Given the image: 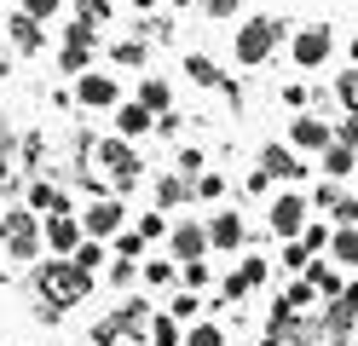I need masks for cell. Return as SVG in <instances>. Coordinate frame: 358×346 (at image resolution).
Masks as SVG:
<instances>
[{
    "label": "cell",
    "mask_w": 358,
    "mask_h": 346,
    "mask_svg": "<svg viewBox=\"0 0 358 346\" xmlns=\"http://www.w3.org/2000/svg\"><path fill=\"white\" fill-rule=\"evenodd\" d=\"M35 289L47 300V312H58V306H76V300L93 294V271L76 266V254H58V260H47L35 271Z\"/></svg>",
    "instance_id": "6da1fadb"
},
{
    "label": "cell",
    "mask_w": 358,
    "mask_h": 346,
    "mask_svg": "<svg viewBox=\"0 0 358 346\" xmlns=\"http://www.w3.org/2000/svg\"><path fill=\"white\" fill-rule=\"evenodd\" d=\"M278 41H283V23H278V17H249V23H237L231 52H237L243 69H260L266 58L278 52Z\"/></svg>",
    "instance_id": "7a4b0ae2"
},
{
    "label": "cell",
    "mask_w": 358,
    "mask_h": 346,
    "mask_svg": "<svg viewBox=\"0 0 358 346\" xmlns=\"http://www.w3.org/2000/svg\"><path fill=\"white\" fill-rule=\"evenodd\" d=\"M93 161H99V168H104L110 179L122 185V191H133V185H139V173H145L139 150H133L122 133H116V138H99V145H93Z\"/></svg>",
    "instance_id": "3957f363"
},
{
    "label": "cell",
    "mask_w": 358,
    "mask_h": 346,
    "mask_svg": "<svg viewBox=\"0 0 358 346\" xmlns=\"http://www.w3.org/2000/svg\"><path fill=\"white\" fill-rule=\"evenodd\" d=\"M41 237H47V231L35 225V214H29V208H12V214L0 219V248H6L12 260H29V254L41 248Z\"/></svg>",
    "instance_id": "277c9868"
},
{
    "label": "cell",
    "mask_w": 358,
    "mask_h": 346,
    "mask_svg": "<svg viewBox=\"0 0 358 346\" xmlns=\"http://www.w3.org/2000/svg\"><path fill=\"white\" fill-rule=\"evenodd\" d=\"M335 52V35H329V23H301L295 41H289V58H295L301 69H324Z\"/></svg>",
    "instance_id": "5b68a950"
},
{
    "label": "cell",
    "mask_w": 358,
    "mask_h": 346,
    "mask_svg": "<svg viewBox=\"0 0 358 346\" xmlns=\"http://www.w3.org/2000/svg\"><path fill=\"white\" fill-rule=\"evenodd\" d=\"M76 104H87V110H116V104H122V81L104 75V69H81V75H76Z\"/></svg>",
    "instance_id": "8992f818"
},
{
    "label": "cell",
    "mask_w": 358,
    "mask_h": 346,
    "mask_svg": "<svg viewBox=\"0 0 358 346\" xmlns=\"http://www.w3.org/2000/svg\"><path fill=\"white\" fill-rule=\"evenodd\" d=\"M122 202L116 196H99V202H87L81 208V225H87V237H122Z\"/></svg>",
    "instance_id": "52a82bcc"
},
{
    "label": "cell",
    "mask_w": 358,
    "mask_h": 346,
    "mask_svg": "<svg viewBox=\"0 0 358 346\" xmlns=\"http://www.w3.org/2000/svg\"><path fill=\"white\" fill-rule=\"evenodd\" d=\"M266 219H272L278 237H301V231H306V196H301V191H283Z\"/></svg>",
    "instance_id": "ba28073f"
},
{
    "label": "cell",
    "mask_w": 358,
    "mask_h": 346,
    "mask_svg": "<svg viewBox=\"0 0 358 346\" xmlns=\"http://www.w3.org/2000/svg\"><path fill=\"white\" fill-rule=\"evenodd\" d=\"M81 243H87V225L76 219V208H70V214H52V219H47V248H52V254H76Z\"/></svg>",
    "instance_id": "9c48e42d"
},
{
    "label": "cell",
    "mask_w": 358,
    "mask_h": 346,
    "mask_svg": "<svg viewBox=\"0 0 358 346\" xmlns=\"http://www.w3.org/2000/svg\"><path fill=\"white\" fill-rule=\"evenodd\" d=\"M168 248L179 254V260H203V254L214 248V243H208V225H196V219H179V225H173V237H168Z\"/></svg>",
    "instance_id": "30bf717a"
},
{
    "label": "cell",
    "mask_w": 358,
    "mask_h": 346,
    "mask_svg": "<svg viewBox=\"0 0 358 346\" xmlns=\"http://www.w3.org/2000/svg\"><path fill=\"white\" fill-rule=\"evenodd\" d=\"M289 145H295V150H318V156H324V150L335 145V133L318 122V115H295V122H289Z\"/></svg>",
    "instance_id": "8fae6325"
},
{
    "label": "cell",
    "mask_w": 358,
    "mask_h": 346,
    "mask_svg": "<svg viewBox=\"0 0 358 346\" xmlns=\"http://www.w3.org/2000/svg\"><path fill=\"white\" fill-rule=\"evenodd\" d=\"M260 168L272 179H306V161L295 156V145H266L260 150Z\"/></svg>",
    "instance_id": "7c38bea8"
},
{
    "label": "cell",
    "mask_w": 358,
    "mask_h": 346,
    "mask_svg": "<svg viewBox=\"0 0 358 346\" xmlns=\"http://www.w3.org/2000/svg\"><path fill=\"white\" fill-rule=\"evenodd\" d=\"M208 243H214L220 254L243 248V214H237V208H220V214L208 219Z\"/></svg>",
    "instance_id": "4fadbf2b"
},
{
    "label": "cell",
    "mask_w": 358,
    "mask_h": 346,
    "mask_svg": "<svg viewBox=\"0 0 358 346\" xmlns=\"http://www.w3.org/2000/svg\"><path fill=\"white\" fill-rule=\"evenodd\" d=\"M150 127H156V110H150V104H139V99L116 104V133H122V138H139V133H150Z\"/></svg>",
    "instance_id": "5bb4252c"
},
{
    "label": "cell",
    "mask_w": 358,
    "mask_h": 346,
    "mask_svg": "<svg viewBox=\"0 0 358 346\" xmlns=\"http://www.w3.org/2000/svg\"><path fill=\"white\" fill-rule=\"evenodd\" d=\"M191 196H196V185H185V173H162L156 179V208H179Z\"/></svg>",
    "instance_id": "9a60e30c"
},
{
    "label": "cell",
    "mask_w": 358,
    "mask_h": 346,
    "mask_svg": "<svg viewBox=\"0 0 358 346\" xmlns=\"http://www.w3.org/2000/svg\"><path fill=\"white\" fill-rule=\"evenodd\" d=\"M318 161H324V173H329V179H347V173H358V150H352V145H341V138H335V145H329Z\"/></svg>",
    "instance_id": "2e32d148"
},
{
    "label": "cell",
    "mask_w": 358,
    "mask_h": 346,
    "mask_svg": "<svg viewBox=\"0 0 358 346\" xmlns=\"http://www.w3.org/2000/svg\"><path fill=\"white\" fill-rule=\"evenodd\" d=\"M139 104H150L156 115H168V110H173V87H168V75H145V81H139Z\"/></svg>",
    "instance_id": "e0dca14e"
},
{
    "label": "cell",
    "mask_w": 358,
    "mask_h": 346,
    "mask_svg": "<svg viewBox=\"0 0 358 346\" xmlns=\"http://www.w3.org/2000/svg\"><path fill=\"white\" fill-rule=\"evenodd\" d=\"M12 41H17V52H41V17L17 12L12 17Z\"/></svg>",
    "instance_id": "ac0fdd59"
},
{
    "label": "cell",
    "mask_w": 358,
    "mask_h": 346,
    "mask_svg": "<svg viewBox=\"0 0 358 346\" xmlns=\"http://www.w3.org/2000/svg\"><path fill=\"white\" fill-rule=\"evenodd\" d=\"M29 208H47V214H70V196L58 191V185H29Z\"/></svg>",
    "instance_id": "d6986e66"
},
{
    "label": "cell",
    "mask_w": 358,
    "mask_h": 346,
    "mask_svg": "<svg viewBox=\"0 0 358 346\" xmlns=\"http://www.w3.org/2000/svg\"><path fill=\"white\" fill-rule=\"evenodd\" d=\"M306 277H312V289L329 294V300H341V294H347V283H341V277H335V266H324V260H312V266H306Z\"/></svg>",
    "instance_id": "ffe728a7"
},
{
    "label": "cell",
    "mask_w": 358,
    "mask_h": 346,
    "mask_svg": "<svg viewBox=\"0 0 358 346\" xmlns=\"http://www.w3.org/2000/svg\"><path fill=\"white\" fill-rule=\"evenodd\" d=\"M329 260H341V266H358V225H341L329 237Z\"/></svg>",
    "instance_id": "44dd1931"
},
{
    "label": "cell",
    "mask_w": 358,
    "mask_h": 346,
    "mask_svg": "<svg viewBox=\"0 0 358 346\" xmlns=\"http://www.w3.org/2000/svg\"><path fill=\"white\" fill-rule=\"evenodd\" d=\"M185 75H191L196 87H220V69H214L208 52H191V58H185Z\"/></svg>",
    "instance_id": "7402d4cb"
},
{
    "label": "cell",
    "mask_w": 358,
    "mask_h": 346,
    "mask_svg": "<svg viewBox=\"0 0 358 346\" xmlns=\"http://www.w3.org/2000/svg\"><path fill=\"white\" fill-rule=\"evenodd\" d=\"M335 99H341V110H347V115H358V64L335 75Z\"/></svg>",
    "instance_id": "603a6c76"
},
{
    "label": "cell",
    "mask_w": 358,
    "mask_h": 346,
    "mask_svg": "<svg viewBox=\"0 0 358 346\" xmlns=\"http://www.w3.org/2000/svg\"><path fill=\"white\" fill-rule=\"evenodd\" d=\"M70 75H81L87 64H93V41H64V58H58Z\"/></svg>",
    "instance_id": "cb8c5ba5"
},
{
    "label": "cell",
    "mask_w": 358,
    "mask_h": 346,
    "mask_svg": "<svg viewBox=\"0 0 358 346\" xmlns=\"http://www.w3.org/2000/svg\"><path fill=\"white\" fill-rule=\"evenodd\" d=\"M150 340H156V346H185V335H179V317L162 312V317L150 323Z\"/></svg>",
    "instance_id": "d4e9b609"
},
{
    "label": "cell",
    "mask_w": 358,
    "mask_h": 346,
    "mask_svg": "<svg viewBox=\"0 0 358 346\" xmlns=\"http://www.w3.org/2000/svg\"><path fill=\"white\" fill-rule=\"evenodd\" d=\"M110 58H116L122 69H145V41H116V46H110Z\"/></svg>",
    "instance_id": "484cf974"
},
{
    "label": "cell",
    "mask_w": 358,
    "mask_h": 346,
    "mask_svg": "<svg viewBox=\"0 0 358 346\" xmlns=\"http://www.w3.org/2000/svg\"><path fill=\"white\" fill-rule=\"evenodd\" d=\"M173 173H185V179H196V173H208V161H203V150H179V156H173Z\"/></svg>",
    "instance_id": "4316f807"
},
{
    "label": "cell",
    "mask_w": 358,
    "mask_h": 346,
    "mask_svg": "<svg viewBox=\"0 0 358 346\" xmlns=\"http://www.w3.org/2000/svg\"><path fill=\"white\" fill-rule=\"evenodd\" d=\"M76 266H87V271H99V266H104V243H99V237H87V243L76 248Z\"/></svg>",
    "instance_id": "83f0119b"
},
{
    "label": "cell",
    "mask_w": 358,
    "mask_h": 346,
    "mask_svg": "<svg viewBox=\"0 0 358 346\" xmlns=\"http://www.w3.org/2000/svg\"><path fill=\"white\" fill-rule=\"evenodd\" d=\"M283 266H289V271H306V266H312V248H306L301 237H289V248H283Z\"/></svg>",
    "instance_id": "f1b7e54d"
},
{
    "label": "cell",
    "mask_w": 358,
    "mask_h": 346,
    "mask_svg": "<svg viewBox=\"0 0 358 346\" xmlns=\"http://www.w3.org/2000/svg\"><path fill=\"white\" fill-rule=\"evenodd\" d=\"M185 346H226V329H220V323H203V329L185 335Z\"/></svg>",
    "instance_id": "f546056e"
},
{
    "label": "cell",
    "mask_w": 358,
    "mask_h": 346,
    "mask_svg": "<svg viewBox=\"0 0 358 346\" xmlns=\"http://www.w3.org/2000/svg\"><path fill=\"white\" fill-rule=\"evenodd\" d=\"M196 196H203V202H220V196H226V179H220V173H196Z\"/></svg>",
    "instance_id": "4dcf8cb0"
},
{
    "label": "cell",
    "mask_w": 358,
    "mask_h": 346,
    "mask_svg": "<svg viewBox=\"0 0 358 346\" xmlns=\"http://www.w3.org/2000/svg\"><path fill=\"white\" fill-rule=\"evenodd\" d=\"M139 254H145V237L139 231H122L116 237V260H139Z\"/></svg>",
    "instance_id": "1f68e13d"
},
{
    "label": "cell",
    "mask_w": 358,
    "mask_h": 346,
    "mask_svg": "<svg viewBox=\"0 0 358 346\" xmlns=\"http://www.w3.org/2000/svg\"><path fill=\"white\" fill-rule=\"evenodd\" d=\"M168 312H173V317H196V312H203V300H196V289H185V294L168 300Z\"/></svg>",
    "instance_id": "d6a6232c"
},
{
    "label": "cell",
    "mask_w": 358,
    "mask_h": 346,
    "mask_svg": "<svg viewBox=\"0 0 358 346\" xmlns=\"http://www.w3.org/2000/svg\"><path fill=\"white\" fill-rule=\"evenodd\" d=\"M145 283H150V289H168V283H173V266H168V260H145Z\"/></svg>",
    "instance_id": "836d02e7"
},
{
    "label": "cell",
    "mask_w": 358,
    "mask_h": 346,
    "mask_svg": "<svg viewBox=\"0 0 358 346\" xmlns=\"http://www.w3.org/2000/svg\"><path fill=\"white\" fill-rule=\"evenodd\" d=\"M133 231H139L145 243H156V237H162V231H168V219H162V214H139V225H133Z\"/></svg>",
    "instance_id": "e575fe53"
},
{
    "label": "cell",
    "mask_w": 358,
    "mask_h": 346,
    "mask_svg": "<svg viewBox=\"0 0 358 346\" xmlns=\"http://www.w3.org/2000/svg\"><path fill=\"white\" fill-rule=\"evenodd\" d=\"M329 214H335V225H358V191H352V196H341V202L329 208Z\"/></svg>",
    "instance_id": "d590c367"
},
{
    "label": "cell",
    "mask_w": 358,
    "mask_h": 346,
    "mask_svg": "<svg viewBox=\"0 0 358 346\" xmlns=\"http://www.w3.org/2000/svg\"><path fill=\"white\" fill-rule=\"evenodd\" d=\"M24 12L47 23V17H58V12H64V0H24Z\"/></svg>",
    "instance_id": "8d00e7d4"
},
{
    "label": "cell",
    "mask_w": 358,
    "mask_h": 346,
    "mask_svg": "<svg viewBox=\"0 0 358 346\" xmlns=\"http://www.w3.org/2000/svg\"><path fill=\"white\" fill-rule=\"evenodd\" d=\"M185 289H208V260H185Z\"/></svg>",
    "instance_id": "74e56055"
},
{
    "label": "cell",
    "mask_w": 358,
    "mask_h": 346,
    "mask_svg": "<svg viewBox=\"0 0 358 346\" xmlns=\"http://www.w3.org/2000/svg\"><path fill=\"white\" fill-rule=\"evenodd\" d=\"M255 283H249V277H243V271H231L226 277V283H220V294H226V300H243V294H249Z\"/></svg>",
    "instance_id": "f35d334b"
},
{
    "label": "cell",
    "mask_w": 358,
    "mask_h": 346,
    "mask_svg": "<svg viewBox=\"0 0 358 346\" xmlns=\"http://www.w3.org/2000/svg\"><path fill=\"white\" fill-rule=\"evenodd\" d=\"M76 12H81L87 23H104V17H110V6H104V0H76Z\"/></svg>",
    "instance_id": "ab89813d"
},
{
    "label": "cell",
    "mask_w": 358,
    "mask_h": 346,
    "mask_svg": "<svg viewBox=\"0 0 358 346\" xmlns=\"http://www.w3.org/2000/svg\"><path fill=\"white\" fill-rule=\"evenodd\" d=\"M237 271H243V277H249V283H255V289L266 283V260H260V254H249V260H243Z\"/></svg>",
    "instance_id": "60d3db41"
},
{
    "label": "cell",
    "mask_w": 358,
    "mask_h": 346,
    "mask_svg": "<svg viewBox=\"0 0 358 346\" xmlns=\"http://www.w3.org/2000/svg\"><path fill=\"white\" fill-rule=\"evenodd\" d=\"M301 243L318 254V248H329V231H324V225H306V231H301Z\"/></svg>",
    "instance_id": "b9f144b4"
},
{
    "label": "cell",
    "mask_w": 358,
    "mask_h": 346,
    "mask_svg": "<svg viewBox=\"0 0 358 346\" xmlns=\"http://www.w3.org/2000/svg\"><path fill=\"white\" fill-rule=\"evenodd\" d=\"M12 168V127H6V115H0V173Z\"/></svg>",
    "instance_id": "7bdbcfd3"
},
{
    "label": "cell",
    "mask_w": 358,
    "mask_h": 346,
    "mask_svg": "<svg viewBox=\"0 0 358 346\" xmlns=\"http://www.w3.org/2000/svg\"><path fill=\"white\" fill-rule=\"evenodd\" d=\"M283 104L301 110V104H306V81H289V87H283Z\"/></svg>",
    "instance_id": "ee69618b"
},
{
    "label": "cell",
    "mask_w": 358,
    "mask_h": 346,
    "mask_svg": "<svg viewBox=\"0 0 358 346\" xmlns=\"http://www.w3.org/2000/svg\"><path fill=\"white\" fill-rule=\"evenodd\" d=\"M208 17H237V0H203Z\"/></svg>",
    "instance_id": "f6af8a7d"
},
{
    "label": "cell",
    "mask_w": 358,
    "mask_h": 346,
    "mask_svg": "<svg viewBox=\"0 0 358 346\" xmlns=\"http://www.w3.org/2000/svg\"><path fill=\"white\" fill-rule=\"evenodd\" d=\"M335 138H341V145H352V150H358V115H347V122L335 127Z\"/></svg>",
    "instance_id": "bcb514c9"
},
{
    "label": "cell",
    "mask_w": 358,
    "mask_h": 346,
    "mask_svg": "<svg viewBox=\"0 0 358 346\" xmlns=\"http://www.w3.org/2000/svg\"><path fill=\"white\" fill-rule=\"evenodd\" d=\"M341 196H347V191H335V185H318V196H312V202H318V208H335Z\"/></svg>",
    "instance_id": "7dc6e473"
},
{
    "label": "cell",
    "mask_w": 358,
    "mask_h": 346,
    "mask_svg": "<svg viewBox=\"0 0 358 346\" xmlns=\"http://www.w3.org/2000/svg\"><path fill=\"white\" fill-rule=\"evenodd\" d=\"M110 277H116V289L133 283V260H116V266H110Z\"/></svg>",
    "instance_id": "c3c4849f"
},
{
    "label": "cell",
    "mask_w": 358,
    "mask_h": 346,
    "mask_svg": "<svg viewBox=\"0 0 358 346\" xmlns=\"http://www.w3.org/2000/svg\"><path fill=\"white\" fill-rule=\"evenodd\" d=\"M347 52H352V64H358V35H352V46H347Z\"/></svg>",
    "instance_id": "681fc988"
},
{
    "label": "cell",
    "mask_w": 358,
    "mask_h": 346,
    "mask_svg": "<svg viewBox=\"0 0 358 346\" xmlns=\"http://www.w3.org/2000/svg\"><path fill=\"white\" fill-rule=\"evenodd\" d=\"M347 294H352V306H358V283H347Z\"/></svg>",
    "instance_id": "f907efd6"
},
{
    "label": "cell",
    "mask_w": 358,
    "mask_h": 346,
    "mask_svg": "<svg viewBox=\"0 0 358 346\" xmlns=\"http://www.w3.org/2000/svg\"><path fill=\"white\" fill-rule=\"evenodd\" d=\"M133 6H145V12H150V6H156V0H133Z\"/></svg>",
    "instance_id": "816d5d0a"
},
{
    "label": "cell",
    "mask_w": 358,
    "mask_h": 346,
    "mask_svg": "<svg viewBox=\"0 0 358 346\" xmlns=\"http://www.w3.org/2000/svg\"><path fill=\"white\" fill-rule=\"evenodd\" d=\"M173 6H191V0H173Z\"/></svg>",
    "instance_id": "f5cc1de1"
},
{
    "label": "cell",
    "mask_w": 358,
    "mask_h": 346,
    "mask_svg": "<svg viewBox=\"0 0 358 346\" xmlns=\"http://www.w3.org/2000/svg\"><path fill=\"white\" fill-rule=\"evenodd\" d=\"M352 191H358V185H352Z\"/></svg>",
    "instance_id": "db71d44e"
}]
</instances>
